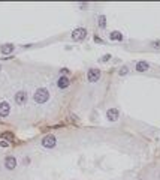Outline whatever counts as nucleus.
<instances>
[{
    "label": "nucleus",
    "mask_w": 160,
    "mask_h": 180,
    "mask_svg": "<svg viewBox=\"0 0 160 180\" xmlns=\"http://www.w3.org/2000/svg\"><path fill=\"white\" fill-rule=\"evenodd\" d=\"M3 137L5 138H9V140H14V135H12V134H5Z\"/></svg>",
    "instance_id": "f3484780"
},
{
    "label": "nucleus",
    "mask_w": 160,
    "mask_h": 180,
    "mask_svg": "<svg viewBox=\"0 0 160 180\" xmlns=\"http://www.w3.org/2000/svg\"><path fill=\"white\" fill-rule=\"evenodd\" d=\"M25 101H27V93H25L24 90H21V92H18L15 95V102H17L18 105H24Z\"/></svg>",
    "instance_id": "0eeeda50"
},
{
    "label": "nucleus",
    "mask_w": 160,
    "mask_h": 180,
    "mask_svg": "<svg viewBox=\"0 0 160 180\" xmlns=\"http://www.w3.org/2000/svg\"><path fill=\"white\" fill-rule=\"evenodd\" d=\"M109 59H111V54H106V56H103L100 60H102V62H106V60H109Z\"/></svg>",
    "instance_id": "dca6fc26"
},
{
    "label": "nucleus",
    "mask_w": 160,
    "mask_h": 180,
    "mask_svg": "<svg viewBox=\"0 0 160 180\" xmlns=\"http://www.w3.org/2000/svg\"><path fill=\"white\" fill-rule=\"evenodd\" d=\"M5 167H6L8 170H14L15 167H17V159L14 156H8L5 159Z\"/></svg>",
    "instance_id": "6e6552de"
},
{
    "label": "nucleus",
    "mask_w": 160,
    "mask_h": 180,
    "mask_svg": "<svg viewBox=\"0 0 160 180\" xmlns=\"http://www.w3.org/2000/svg\"><path fill=\"white\" fill-rule=\"evenodd\" d=\"M111 39L112 41H123V35L120 32H112L111 33Z\"/></svg>",
    "instance_id": "f8f14e48"
},
{
    "label": "nucleus",
    "mask_w": 160,
    "mask_h": 180,
    "mask_svg": "<svg viewBox=\"0 0 160 180\" xmlns=\"http://www.w3.org/2000/svg\"><path fill=\"white\" fill-rule=\"evenodd\" d=\"M0 147H9V143L5 140H0Z\"/></svg>",
    "instance_id": "2eb2a0df"
},
{
    "label": "nucleus",
    "mask_w": 160,
    "mask_h": 180,
    "mask_svg": "<svg viewBox=\"0 0 160 180\" xmlns=\"http://www.w3.org/2000/svg\"><path fill=\"white\" fill-rule=\"evenodd\" d=\"M11 113V105L8 104V102H0V117H6V116H9Z\"/></svg>",
    "instance_id": "39448f33"
},
{
    "label": "nucleus",
    "mask_w": 160,
    "mask_h": 180,
    "mask_svg": "<svg viewBox=\"0 0 160 180\" xmlns=\"http://www.w3.org/2000/svg\"><path fill=\"white\" fill-rule=\"evenodd\" d=\"M0 69H2V68H0Z\"/></svg>",
    "instance_id": "6ab92c4d"
},
{
    "label": "nucleus",
    "mask_w": 160,
    "mask_h": 180,
    "mask_svg": "<svg viewBox=\"0 0 160 180\" xmlns=\"http://www.w3.org/2000/svg\"><path fill=\"white\" fill-rule=\"evenodd\" d=\"M69 84H70V81H69L68 77H60V78L57 80V86H59L60 89H66V87H69Z\"/></svg>",
    "instance_id": "1a4fd4ad"
},
{
    "label": "nucleus",
    "mask_w": 160,
    "mask_h": 180,
    "mask_svg": "<svg viewBox=\"0 0 160 180\" xmlns=\"http://www.w3.org/2000/svg\"><path fill=\"white\" fill-rule=\"evenodd\" d=\"M60 72H61L63 75H68V74H69V71H68V69H66V68H63V69H61Z\"/></svg>",
    "instance_id": "a211bd4d"
},
{
    "label": "nucleus",
    "mask_w": 160,
    "mask_h": 180,
    "mask_svg": "<svg viewBox=\"0 0 160 180\" xmlns=\"http://www.w3.org/2000/svg\"><path fill=\"white\" fill-rule=\"evenodd\" d=\"M127 72H129V68L127 66H123L121 69H120V75H126Z\"/></svg>",
    "instance_id": "4468645a"
},
{
    "label": "nucleus",
    "mask_w": 160,
    "mask_h": 180,
    "mask_svg": "<svg viewBox=\"0 0 160 180\" xmlns=\"http://www.w3.org/2000/svg\"><path fill=\"white\" fill-rule=\"evenodd\" d=\"M87 78H88L90 83L99 81V78H100V71H99V69H90L88 74H87Z\"/></svg>",
    "instance_id": "20e7f679"
},
{
    "label": "nucleus",
    "mask_w": 160,
    "mask_h": 180,
    "mask_svg": "<svg viewBox=\"0 0 160 180\" xmlns=\"http://www.w3.org/2000/svg\"><path fill=\"white\" fill-rule=\"evenodd\" d=\"M56 144H57V140L54 135H47L42 140V146L45 149H52V147H56Z\"/></svg>",
    "instance_id": "7ed1b4c3"
},
{
    "label": "nucleus",
    "mask_w": 160,
    "mask_h": 180,
    "mask_svg": "<svg viewBox=\"0 0 160 180\" xmlns=\"http://www.w3.org/2000/svg\"><path fill=\"white\" fill-rule=\"evenodd\" d=\"M85 36H87V30L84 27H78L72 32V39L73 41H82V39H85Z\"/></svg>",
    "instance_id": "f03ea898"
},
{
    "label": "nucleus",
    "mask_w": 160,
    "mask_h": 180,
    "mask_svg": "<svg viewBox=\"0 0 160 180\" xmlns=\"http://www.w3.org/2000/svg\"><path fill=\"white\" fill-rule=\"evenodd\" d=\"M99 27L100 29H105L106 27V18H105V15H100L99 17Z\"/></svg>",
    "instance_id": "ddd939ff"
},
{
    "label": "nucleus",
    "mask_w": 160,
    "mask_h": 180,
    "mask_svg": "<svg viewBox=\"0 0 160 180\" xmlns=\"http://www.w3.org/2000/svg\"><path fill=\"white\" fill-rule=\"evenodd\" d=\"M148 68H150V66H148V63H145V62H139V63H136V71H138V72H145Z\"/></svg>",
    "instance_id": "9b49d317"
},
{
    "label": "nucleus",
    "mask_w": 160,
    "mask_h": 180,
    "mask_svg": "<svg viewBox=\"0 0 160 180\" xmlns=\"http://www.w3.org/2000/svg\"><path fill=\"white\" fill-rule=\"evenodd\" d=\"M0 51H2L3 54H11L12 51H14V45H12V44H5V45H2Z\"/></svg>",
    "instance_id": "9d476101"
},
{
    "label": "nucleus",
    "mask_w": 160,
    "mask_h": 180,
    "mask_svg": "<svg viewBox=\"0 0 160 180\" xmlns=\"http://www.w3.org/2000/svg\"><path fill=\"white\" fill-rule=\"evenodd\" d=\"M33 99L36 104H45V102L49 99V92L45 89V87H41V89H37L35 95H33Z\"/></svg>",
    "instance_id": "f257e3e1"
},
{
    "label": "nucleus",
    "mask_w": 160,
    "mask_h": 180,
    "mask_svg": "<svg viewBox=\"0 0 160 180\" xmlns=\"http://www.w3.org/2000/svg\"><path fill=\"white\" fill-rule=\"evenodd\" d=\"M118 116H120V113H118V110H117V108H109L108 111H106V117H108V120H109V122H115V120H118Z\"/></svg>",
    "instance_id": "423d86ee"
}]
</instances>
